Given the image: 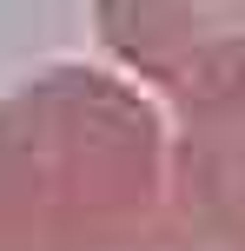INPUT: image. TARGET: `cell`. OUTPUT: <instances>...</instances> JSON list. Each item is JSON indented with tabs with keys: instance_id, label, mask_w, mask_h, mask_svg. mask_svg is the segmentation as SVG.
<instances>
[{
	"instance_id": "6da1fadb",
	"label": "cell",
	"mask_w": 245,
	"mask_h": 251,
	"mask_svg": "<svg viewBox=\"0 0 245 251\" xmlns=\"http://www.w3.org/2000/svg\"><path fill=\"white\" fill-rule=\"evenodd\" d=\"M0 251H179L166 119L133 79L47 66L0 93Z\"/></svg>"
},
{
	"instance_id": "7a4b0ae2",
	"label": "cell",
	"mask_w": 245,
	"mask_h": 251,
	"mask_svg": "<svg viewBox=\"0 0 245 251\" xmlns=\"http://www.w3.org/2000/svg\"><path fill=\"white\" fill-rule=\"evenodd\" d=\"M166 132V185L179 245L245 251V60L192 79Z\"/></svg>"
},
{
	"instance_id": "3957f363",
	"label": "cell",
	"mask_w": 245,
	"mask_h": 251,
	"mask_svg": "<svg viewBox=\"0 0 245 251\" xmlns=\"http://www.w3.org/2000/svg\"><path fill=\"white\" fill-rule=\"evenodd\" d=\"M93 26L133 79L166 93L245 60V0H93Z\"/></svg>"
}]
</instances>
